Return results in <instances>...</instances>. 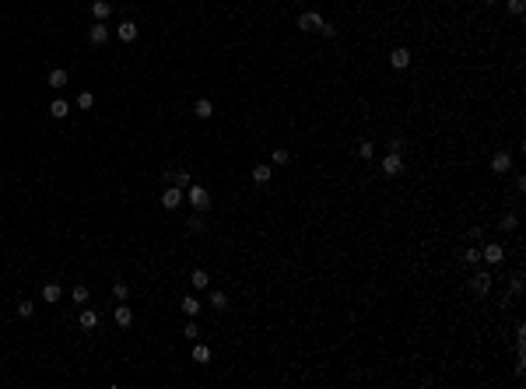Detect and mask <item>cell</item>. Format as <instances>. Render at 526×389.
<instances>
[{"label": "cell", "mask_w": 526, "mask_h": 389, "mask_svg": "<svg viewBox=\"0 0 526 389\" xmlns=\"http://www.w3.org/2000/svg\"><path fill=\"white\" fill-rule=\"evenodd\" d=\"M186 200H190V207L200 214V211L211 207V193H207L204 186H186Z\"/></svg>", "instance_id": "6da1fadb"}, {"label": "cell", "mask_w": 526, "mask_h": 389, "mask_svg": "<svg viewBox=\"0 0 526 389\" xmlns=\"http://www.w3.org/2000/svg\"><path fill=\"white\" fill-rule=\"evenodd\" d=\"M183 200H186V189H183V186H169L165 193H161V207H165V211H176Z\"/></svg>", "instance_id": "7a4b0ae2"}, {"label": "cell", "mask_w": 526, "mask_h": 389, "mask_svg": "<svg viewBox=\"0 0 526 389\" xmlns=\"http://www.w3.org/2000/svg\"><path fill=\"white\" fill-rule=\"evenodd\" d=\"M400 172H403V162H400V154H396V151H389L386 158H383V175H389V179H393V175H400Z\"/></svg>", "instance_id": "3957f363"}, {"label": "cell", "mask_w": 526, "mask_h": 389, "mask_svg": "<svg viewBox=\"0 0 526 389\" xmlns=\"http://www.w3.org/2000/svg\"><path fill=\"white\" fill-rule=\"evenodd\" d=\"M319 25H323V18H319L316 11H305V14H298V28H302V32H319Z\"/></svg>", "instance_id": "277c9868"}, {"label": "cell", "mask_w": 526, "mask_h": 389, "mask_svg": "<svg viewBox=\"0 0 526 389\" xmlns=\"http://www.w3.org/2000/svg\"><path fill=\"white\" fill-rule=\"evenodd\" d=\"M480 259H488V263H502V259H505V249H502L498 242H488V246L480 249Z\"/></svg>", "instance_id": "5b68a950"}, {"label": "cell", "mask_w": 526, "mask_h": 389, "mask_svg": "<svg viewBox=\"0 0 526 389\" xmlns=\"http://www.w3.org/2000/svg\"><path fill=\"white\" fill-rule=\"evenodd\" d=\"M389 63H393L396 70H403V67H411V49H403V46H396V49L389 53Z\"/></svg>", "instance_id": "8992f818"}, {"label": "cell", "mask_w": 526, "mask_h": 389, "mask_svg": "<svg viewBox=\"0 0 526 389\" xmlns=\"http://www.w3.org/2000/svg\"><path fill=\"white\" fill-rule=\"evenodd\" d=\"M509 169H512V158H509L505 151H498L495 158H491V172H495V175H505Z\"/></svg>", "instance_id": "52a82bcc"}, {"label": "cell", "mask_w": 526, "mask_h": 389, "mask_svg": "<svg viewBox=\"0 0 526 389\" xmlns=\"http://www.w3.org/2000/svg\"><path fill=\"white\" fill-rule=\"evenodd\" d=\"M470 288H474V295H488V291H491V274H484V270H480V274L470 281Z\"/></svg>", "instance_id": "ba28073f"}, {"label": "cell", "mask_w": 526, "mask_h": 389, "mask_svg": "<svg viewBox=\"0 0 526 389\" xmlns=\"http://www.w3.org/2000/svg\"><path fill=\"white\" fill-rule=\"evenodd\" d=\"M193 112H196V120H211V116H214V105H211V98H196Z\"/></svg>", "instance_id": "9c48e42d"}, {"label": "cell", "mask_w": 526, "mask_h": 389, "mask_svg": "<svg viewBox=\"0 0 526 389\" xmlns=\"http://www.w3.org/2000/svg\"><path fill=\"white\" fill-rule=\"evenodd\" d=\"M77 323H81V330H95V326H98V312H92V308H81Z\"/></svg>", "instance_id": "30bf717a"}, {"label": "cell", "mask_w": 526, "mask_h": 389, "mask_svg": "<svg viewBox=\"0 0 526 389\" xmlns=\"http://www.w3.org/2000/svg\"><path fill=\"white\" fill-rule=\"evenodd\" d=\"M116 35L123 39V43H134V39H137V25H134V21H123V25L116 28Z\"/></svg>", "instance_id": "8fae6325"}, {"label": "cell", "mask_w": 526, "mask_h": 389, "mask_svg": "<svg viewBox=\"0 0 526 389\" xmlns=\"http://www.w3.org/2000/svg\"><path fill=\"white\" fill-rule=\"evenodd\" d=\"M92 14H95L98 21H105V18L112 14V4H109V0H95V4H92Z\"/></svg>", "instance_id": "7c38bea8"}, {"label": "cell", "mask_w": 526, "mask_h": 389, "mask_svg": "<svg viewBox=\"0 0 526 389\" xmlns=\"http://www.w3.org/2000/svg\"><path fill=\"white\" fill-rule=\"evenodd\" d=\"M88 39H92V43H95V46H102V43H105V39H109V25H102V21H98V25H95V28L88 32Z\"/></svg>", "instance_id": "4fadbf2b"}, {"label": "cell", "mask_w": 526, "mask_h": 389, "mask_svg": "<svg viewBox=\"0 0 526 389\" xmlns=\"http://www.w3.org/2000/svg\"><path fill=\"white\" fill-rule=\"evenodd\" d=\"M46 85H49V88H63V85H67V70H60V67H56V70H49Z\"/></svg>", "instance_id": "5bb4252c"}, {"label": "cell", "mask_w": 526, "mask_h": 389, "mask_svg": "<svg viewBox=\"0 0 526 389\" xmlns=\"http://www.w3.org/2000/svg\"><path fill=\"white\" fill-rule=\"evenodd\" d=\"M193 361H196V365H207V361H211V347L193 344Z\"/></svg>", "instance_id": "9a60e30c"}, {"label": "cell", "mask_w": 526, "mask_h": 389, "mask_svg": "<svg viewBox=\"0 0 526 389\" xmlns=\"http://www.w3.org/2000/svg\"><path fill=\"white\" fill-rule=\"evenodd\" d=\"M112 316H116V323H119V326H130V323H134V312H130L127 305H119V308H116Z\"/></svg>", "instance_id": "2e32d148"}, {"label": "cell", "mask_w": 526, "mask_h": 389, "mask_svg": "<svg viewBox=\"0 0 526 389\" xmlns=\"http://www.w3.org/2000/svg\"><path fill=\"white\" fill-rule=\"evenodd\" d=\"M67 112H70V105H67L63 98H56V102L49 105V116H53V120H63V116H67Z\"/></svg>", "instance_id": "e0dca14e"}, {"label": "cell", "mask_w": 526, "mask_h": 389, "mask_svg": "<svg viewBox=\"0 0 526 389\" xmlns=\"http://www.w3.org/2000/svg\"><path fill=\"white\" fill-rule=\"evenodd\" d=\"M270 175H274L270 165H253V179H256V182H270Z\"/></svg>", "instance_id": "ac0fdd59"}, {"label": "cell", "mask_w": 526, "mask_h": 389, "mask_svg": "<svg viewBox=\"0 0 526 389\" xmlns=\"http://www.w3.org/2000/svg\"><path fill=\"white\" fill-rule=\"evenodd\" d=\"M179 308H183V312L193 319V316L200 312V302H196V298H183V302H179Z\"/></svg>", "instance_id": "d6986e66"}, {"label": "cell", "mask_w": 526, "mask_h": 389, "mask_svg": "<svg viewBox=\"0 0 526 389\" xmlns=\"http://www.w3.org/2000/svg\"><path fill=\"white\" fill-rule=\"evenodd\" d=\"M190 284H193V288H207V284H211V277H207V270H193V277H190Z\"/></svg>", "instance_id": "ffe728a7"}, {"label": "cell", "mask_w": 526, "mask_h": 389, "mask_svg": "<svg viewBox=\"0 0 526 389\" xmlns=\"http://www.w3.org/2000/svg\"><path fill=\"white\" fill-rule=\"evenodd\" d=\"M43 298H46V302H60V284H46V288H43Z\"/></svg>", "instance_id": "44dd1931"}, {"label": "cell", "mask_w": 526, "mask_h": 389, "mask_svg": "<svg viewBox=\"0 0 526 389\" xmlns=\"http://www.w3.org/2000/svg\"><path fill=\"white\" fill-rule=\"evenodd\" d=\"M70 295H74V302H77V305H85V302H88V288H85V284H74V291H70Z\"/></svg>", "instance_id": "7402d4cb"}, {"label": "cell", "mask_w": 526, "mask_h": 389, "mask_svg": "<svg viewBox=\"0 0 526 389\" xmlns=\"http://www.w3.org/2000/svg\"><path fill=\"white\" fill-rule=\"evenodd\" d=\"M211 305H214V308H228V295H225V291H214V295H211Z\"/></svg>", "instance_id": "603a6c76"}, {"label": "cell", "mask_w": 526, "mask_h": 389, "mask_svg": "<svg viewBox=\"0 0 526 389\" xmlns=\"http://www.w3.org/2000/svg\"><path fill=\"white\" fill-rule=\"evenodd\" d=\"M77 105H81V109H92V105H95V95H92V91H81V95H77Z\"/></svg>", "instance_id": "cb8c5ba5"}, {"label": "cell", "mask_w": 526, "mask_h": 389, "mask_svg": "<svg viewBox=\"0 0 526 389\" xmlns=\"http://www.w3.org/2000/svg\"><path fill=\"white\" fill-rule=\"evenodd\" d=\"M112 295H116L119 302H127V295H130V288H127V284H112Z\"/></svg>", "instance_id": "d4e9b609"}, {"label": "cell", "mask_w": 526, "mask_h": 389, "mask_svg": "<svg viewBox=\"0 0 526 389\" xmlns=\"http://www.w3.org/2000/svg\"><path fill=\"white\" fill-rule=\"evenodd\" d=\"M32 312H35L32 302H21V305H18V316H21V319H32Z\"/></svg>", "instance_id": "484cf974"}, {"label": "cell", "mask_w": 526, "mask_h": 389, "mask_svg": "<svg viewBox=\"0 0 526 389\" xmlns=\"http://www.w3.org/2000/svg\"><path fill=\"white\" fill-rule=\"evenodd\" d=\"M526 11V0H509V14H523Z\"/></svg>", "instance_id": "4316f807"}, {"label": "cell", "mask_w": 526, "mask_h": 389, "mask_svg": "<svg viewBox=\"0 0 526 389\" xmlns=\"http://www.w3.org/2000/svg\"><path fill=\"white\" fill-rule=\"evenodd\" d=\"M319 32L327 35V39H337V25H330V21H323V25H319Z\"/></svg>", "instance_id": "83f0119b"}, {"label": "cell", "mask_w": 526, "mask_h": 389, "mask_svg": "<svg viewBox=\"0 0 526 389\" xmlns=\"http://www.w3.org/2000/svg\"><path fill=\"white\" fill-rule=\"evenodd\" d=\"M274 165H288V151H285V147L274 151Z\"/></svg>", "instance_id": "f1b7e54d"}, {"label": "cell", "mask_w": 526, "mask_h": 389, "mask_svg": "<svg viewBox=\"0 0 526 389\" xmlns=\"http://www.w3.org/2000/svg\"><path fill=\"white\" fill-rule=\"evenodd\" d=\"M358 154L369 162V158H372V144H369V140H361V144H358Z\"/></svg>", "instance_id": "f546056e"}, {"label": "cell", "mask_w": 526, "mask_h": 389, "mask_svg": "<svg viewBox=\"0 0 526 389\" xmlns=\"http://www.w3.org/2000/svg\"><path fill=\"white\" fill-rule=\"evenodd\" d=\"M463 259H467V263H477V259H480V249H463Z\"/></svg>", "instance_id": "4dcf8cb0"}, {"label": "cell", "mask_w": 526, "mask_h": 389, "mask_svg": "<svg viewBox=\"0 0 526 389\" xmlns=\"http://www.w3.org/2000/svg\"><path fill=\"white\" fill-rule=\"evenodd\" d=\"M502 228L512 231V228H516V214H505V217H502Z\"/></svg>", "instance_id": "1f68e13d"}, {"label": "cell", "mask_w": 526, "mask_h": 389, "mask_svg": "<svg viewBox=\"0 0 526 389\" xmlns=\"http://www.w3.org/2000/svg\"><path fill=\"white\" fill-rule=\"evenodd\" d=\"M176 186H183V189H186V186H190V175H186V172H176Z\"/></svg>", "instance_id": "d6a6232c"}, {"label": "cell", "mask_w": 526, "mask_h": 389, "mask_svg": "<svg viewBox=\"0 0 526 389\" xmlns=\"http://www.w3.org/2000/svg\"><path fill=\"white\" fill-rule=\"evenodd\" d=\"M480 4H495V0H480Z\"/></svg>", "instance_id": "836d02e7"}]
</instances>
